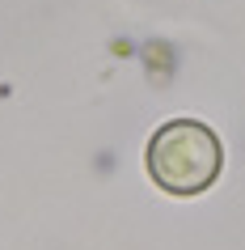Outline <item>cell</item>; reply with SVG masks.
Masks as SVG:
<instances>
[{
  "mask_svg": "<svg viewBox=\"0 0 245 250\" xmlns=\"http://www.w3.org/2000/svg\"><path fill=\"white\" fill-rule=\"evenodd\" d=\"M224 148L199 119H173L148 140V174L169 195H199L220 178Z\"/></svg>",
  "mask_w": 245,
  "mask_h": 250,
  "instance_id": "6da1fadb",
  "label": "cell"
}]
</instances>
